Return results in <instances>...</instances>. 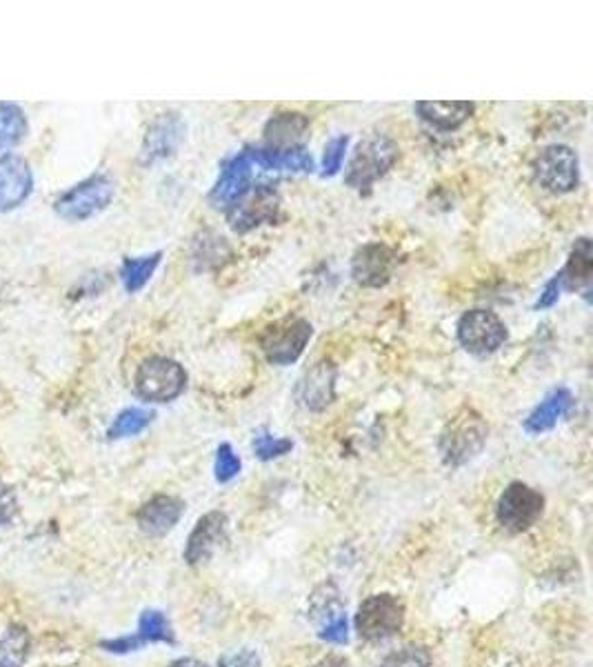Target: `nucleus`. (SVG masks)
<instances>
[{"mask_svg":"<svg viewBox=\"0 0 593 667\" xmlns=\"http://www.w3.org/2000/svg\"><path fill=\"white\" fill-rule=\"evenodd\" d=\"M487 436H489V427L485 418L476 410L463 407L447 425H444L440 434L438 450L442 463L450 468H461L469 463L482 452Z\"/></svg>","mask_w":593,"mask_h":667,"instance_id":"obj_1","label":"nucleus"},{"mask_svg":"<svg viewBox=\"0 0 593 667\" xmlns=\"http://www.w3.org/2000/svg\"><path fill=\"white\" fill-rule=\"evenodd\" d=\"M187 388L185 367L167 356L144 358L133 379V390L144 403H172Z\"/></svg>","mask_w":593,"mask_h":667,"instance_id":"obj_2","label":"nucleus"},{"mask_svg":"<svg viewBox=\"0 0 593 667\" xmlns=\"http://www.w3.org/2000/svg\"><path fill=\"white\" fill-rule=\"evenodd\" d=\"M398 159V147L392 138L383 134H372L356 147L349 161L345 183L351 189L367 192L379 179H383Z\"/></svg>","mask_w":593,"mask_h":667,"instance_id":"obj_3","label":"nucleus"},{"mask_svg":"<svg viewBox=\"0 0 593 667\" xmlns=\"http://www.w3.org/2000/svg\"><path fill=\"white\" fill-rule=\"evenodd\" d=\"M116 194V183L109 174H94L73 187L65 189L54 200V211L69 222H83L105 211Z\"/></svg>","mask_w":593,"mask_h":667,"instance_id":"obj_4","label":"nucleus"},{"mask_svg":"<svg viewBox=\"0 0 593 667\" xmlns=\"http://www.w3.org/2000/svg\"><path fill=\"white\" fill-rule=\"evenodd\" d=\"M545 511V496L525 485L511 483L500 494L496 505V521L509 534H523L534 528Z\"/></svg>","mask_w":593,"mask_h":667,"instance_id":"obj_5","label":"nucleus"},{"mask_svg":"<svg viewBox=\"0 0 593 667\" xmlns=\"http://www.w3.org/2000/svg\"><path fill=\"white\" fill-rule=\"evenodd\" d=\"M280 194L271 185H256L232 207H228L225 216L234 232L247 234L276 222L280 216Z\"/></svg>","mask_w":593,"mask_h":667,"instance_id":"obj_6","label":"nucleus"},{"mask_svg":"<svg viewBox=\"0 0 593 667\" xmlns=\"http://www.w3.org/2000/svg\"><path fill=\"white\" fill-rule=\"evenodd\" d=\"M405 623V603L394 595H374L360 603L356 632L364 641H385L400 632Z\"/></svg>","mask_w":593,"mask_h":667,"instance_id":"obj_7","label":"nucleus"},{"mask_svg":"<svg viewBox=\"0 0 593 667\" xmlns=\"http://www.w3.org/2000/svg\"><path fill=\"white\" fill-rule=\"evenodd\" d=\"M536 181L551 194H569L580 183V161L569 145H549L534 163Z\"/></svg>","mask_w":593,"mask_h":667,"instance_id":"obj_8","label":"nucleus"},{"mask_svg":"<svg viewBox=\"0 0 593 667\" xmlns=\"http://www.w3.org/2000/svg\"><path fill=\"white\" fill-rule=\"evenodd\" d=\"M509 338L502 319L489 310H472L458 321V341L474 356L496 354Z\"/></svg>","mask_w":593,"mask_h":667,"instance_id":"obj_9","label":"nucleus"},{"mask_svg":"<svg viewBox=\"0 0 593 667\" xmlns=\"http://www.w3.org/2000/svg\"><path fill=\"white\" fill-rule=\"evenodd\" d=\"M312 334H314V327L305 319L284 321V323H278V325L269 327L263 334L260 347H263L269 363L291 365V363L301 358V354L305 352Z\"/></svg>","mask_w":593,"mask_h":667,"instance_id":"obj_10","label":"nucleus"},{"mask_svg":"<svg viewBox=\"0 0 593 667\" xmlns=\"http://www.w3.org/2000/svg\"><path fill=\"white\" fill-rule=\"evenodd\" d=\"M254 172H256V165H254L252 157L247 154V150L228 159L225 163H222L220 176L209 192V203L213 207H222V209L232 207L239 198H243L254 187L252 185Z\"/></svg>","mask_w":593,"mask_h":667,"instance_id":"obj_11","label":"nucleus"},{"mask_svg":"<svg viewBox=\"0 0 593 667\" xmlns=\"http://www.w3.org/2000/svg\"><path fill=\"white\" fill-rule=\"evenodd\" d=\"M34 194V170L21 154L0 157V211L8 214L23 207Z\"/></svg>","mask_w":593,"mask_h":667,"instance_id":"obj_12","label":"nucleus"},{"mask_svg":"<svg viewBox=\"0 0 593 667\" xmlns=\"http://www.w3.org/2000/svg\"><path fill=\"white\" fill-rule=\"evenodd\" d=\"M228 530H230V518L225 511H209L202 518H198V524L191 530L185 548L187 565H200L209 561L216 554V550L228 541Z\"/></svg>","mask_w":593,"mask_h":667,"instance_id":"obj_13","label":"nucleus"},{"mask_svg":"<svg viewBox=\"0 0 593 667\" xmlns=\"http://www.w3.org/2000/svg\"><path fill=\"white\" fill-rule=\"evenodd\" d=\"M396 254L385 243L362 245L351 258V276L362 287H383L392 280Z\"/></svg>","mask_w":593,"mask_h":667,"instance_id":"obj_14","label":"nucleus"},{"mask_svg":"<svg viewBox=\"0 0 593 667\" xmlns=\"http://www.w3.org/2000/svg\"><path fill=\"white\" fill-rule=\"evenodd\" d=\"M312 619L318 628V636L327 643L334 645H342L347 643L349 634H347V614L345 608L340 603V595L338 589L329 583L323 585L312 601Z\"/></svg>","mask_w":593,"mask_h":667,"instance_id":"obj_15","label":"nucleus"},{"mask_svg":"<svg viewBox=\"0 0 593 667\" xmlns=\"http://www.w3.org/2000/svg\"><path fill=\"white\" fill-rule=\"evenodd\" d=\"M147 643H176L172 623L167 621V617L161 610H144L140 614L138 621V632L129 634V636H118L112 641H103L101 647L105 652L112 654H127V652H136Z\"/></svg>","mask_w":593,"mask_h":667,"instance_id":"obj_16","label":"nucleus"},{"mask_svg":"<svg viewBox=\"0 0 593 667\" xmlns=\"http://www.w3.org/2000/svg\"><path fill=\"white\" fill-rule=\"evenodd\" d=\"M183 120L178 114H161L150 129L144 134L142 150H140V161L144 165H154L159 161L170 159L183 140Z\"/></svg>","mask_w":593,"mask_h":667,"instance_id":"obj_17","label":"nucleus"},{"mask_svg":"<svg viewBox=\"0 0 593 667\" xmlns=\"http://www.w3.org/2000/svg\"><path fill=\"white\" fill-rule=\"evenodd\" d=\"M183 511H185V503L178 496L156 494L138 509L136 524L142 534L161 539L178 526Z\"/></svg>","mask_w":593,"mask_h":667,"instance_id":"obj_18","label":"nucleus"},{"mask_svg":"<svg viewBox=\"0 0 593 667\" xmlns=\"http://www.w3.org/2000/svg\"><path fill=\"white\" fill-rule=\"evenodd\" d=\"M334 388H336L334 365L316 363L299 381V388H295V399H299V403L303 407H307L312 412H321L334 401Z\"/></svg>","mask_w":593,"mask_h":667,"instance_id":"obj_19","label":"nucleus"},{"mask_svg":"<svg viewBox=\"0 0 593 667\" xmlns=\"http://www.w3.org/2000/svg\"><path fill=\"white\" fill-rule=\"evenodd\" d=\"M254 165L265 172H289V174H310L314 172V157L307 147L299 145L291 150H267V147H245Z\"/></svg>","mask_w":593,"mask_h":667,"instance_id":"obj_20","label":"nucleus"},{"mask_svg":"<svg viewBox=\"0 0 593 667\" xmlns=\"http://www.w3.org/2000/svg\"><path fill=\"white\" fill-rule=\"evenodd\" d=\"M573 405H575L573 394L567 388H556L536 405V410L525 418L523 427L530 434H545L554 429L558 421L569 416Z\"/></svg>","mask_w":593,"mask_h":667,"instance_id":"obj_21","label":"nucleus"},{"mask_svg":"<svg viewBox=\"0 0 593 667\" xmlns=\"http://www.w3.org/2000/svg\"><path fill=\"white\" fill-rule=\"evenodd\" d=\"M418 116L435 129L452 131L467 123L474 114V103L469 101H420L416 103Z\"/></svg>","mask_w":593,"mask_h":667,"instance_id":"obj_22","label":"nucleus"},{"mask_svg":"<svg viewBox=\"0 0 593 667\" xmlns=\"http://www.w3.org/2000/svg\"><path fill=\"white\" fill-rule=\"evenodd\" d=\"M307 127L310 118L305 114L282 112L267 123L263 147H267V150H291V147H299Z\"/></svg>","mask_w":593,"mask_h":667,"instance_id":"obj_23","label":"nucleus"},{"mask_svg":"<svg viewBox=\"0 0 593 667\" xmlns=\"http://www.w3.org/2000/svg\"><path fill=\"white\" fill-rule=\"evenodd\" d=\"M30 134V120L19 103H0V152L19 147Z\"/></svg>","mask_w":593,"mask_h":667,"instance_id":"obj_24","label":"nucleus"},{"mask_svg":"<svg viewBox=\"0 0 593 667\" xmlns=\"http://www.w3.org/2000/svg\"><path fill=\"white\" fill-rule=\"evenodd\" d=\"M591 272H593V258H591V241L586 237L578 239L575 245L571 248L569 261L562 267L560 278H562V287L567 289H580L586 287L591 280Z\"/></svg>","mask_w":593,"mask_h":667,"instance_id":"obj_25","label":"nucleus"},{"mask_svg":"<svg viewBox=\"0 0 593 667\" xmlns=\"http://www.w3.org/2000/svg\"><path fill=\"white\" fill-rule=\"evenodd\" d=\"M32 654V632L25 625H10L0 636V667H25Z\"/></svg>","mask_w":593,"mask_h":667,"instance_id":"obj_26","label":"nucleus"},{"mask_svg":"<svg viewBox=\"0 0 593 667\" xmlns=\"http://www.w3.org/2000/svg\"><path fill=\"white\" fill-rule=\"evenodd\" d=\"M161 261H163V252H154V254H147V256H136V258H125L123 265H120L123 287L129 294L140 291L147 283L152 280V276L159 269Z\"/></svg>","mask_w":593,"mask_h":667,"instance_id":"obj_27","label":"nucleus"},{"mask_svg":"<svg viewBox=\"0 0 593 667\" xmlns=\"http://www.w3.org/2000/svg\"><path fill=\"white\" fill-rule=\"evenodd\" d=\"M152 421H154V412L142 410V407H127L114 418V423L107 429V436L112 440L136 436V434H140V432L150 427Z\"/></svg>","mask_w":593,"mask_h":667,"instance_id":"obj_28","label":"nucleus"},{"mask_svg":"<svg viewBox=\"0 0 593 667\" xmlns=\"http://www.w3.org/2000/svg\"><path fill=\"white\" fill-rule=\"evenodd\" d=\"M293 448V442L289 438H280V436H274L269 434L267 429L258 432L254 436V452L260 461H274V459H280L284 455H289Z\"/></svg>","mask_w":593,"mask_h":667,"instance_id":"obj_29","label":"nucleus"},{"mask_svg":"<svg viewBox=\"0 0 593 667\" xmlns=\"http://www.w3.org/2000/svg\"><path fill=\"white\" fill-rule=\"evenodd\" d=\"M431 665V654L422 645H405L398 652H392L381 667H429Z\"/></svg>","mask_w":593,"mask_h":667,"instance_id":"obj_30","label":"nucleus"},{"mask_svg":"<svg viewBox=\"0 0 593 667\" xmlns=\"http://www.w3.org/2000/svg\"><path fill=\"white\" fill-rule=\"evenodd\" d=\"M213 472H216V481L218 483H230L239 476L241 472V459L234 452V448L230 442H222L220 448L216 450V463H213Z\"/></svg>","mask_w":593,"mask_h":667,"instance_id":"obj_31","label":"nucleus"},{"mask_svg":"<svg viewBox=\"0 0 593 667\" xmlns=\"http://www.w3.org/2000/svg\"><path fill=\"white\" fill-rule=\"evenodd\" d=\"M347 147H349V136H345V134L336 136L327 142L325 154H323V176H336L340 172Z\"/></svg>","mask_w":593,"mask_h":667,"instance_id":"obj_32","label":"nucleus"},{"mask_svg":"<svg viewBox=\"0 0 593 667\" xmlns=\"http://www.w3.org/2000/svg\"><path fill=\"white\" fill-rule=\"evenodd\" d=\"M19 514V496L12 485L0 481V528L12 524Z\"/></svg>","mask_w":593,"mask_h":667,"instance_id":"obj_33","label":"nucleus"},{"mask_svg":"<svg viewBox=\"0 0 593 667\" xmlns=\"http://www.w3.org/2000/svg\"><path fill=\"white\" fill-rule=\"evenodd\" d=\"M218 667H260V656L254 649H236L222 656Z\"/></svg>","mask_w":593,"mask_h":667,"instance_id":"obj_34","label":"nucleus"},{"mask_svg":"<svg viewBox=\"0 0 593 667\" xmlns=\"http://www.w3.org/2000/svg\"><path fill=\"white\" fill-rule=\"evenodd\" d=\"M560 291H562V278H560V274H556V276L545 285V289L540 291L534 310L540 312V310L554 308V306L560 301Z\"/></svg>","mask_w":593,"mask_h":667,"instance_id":"obj_35","label":"nucleus"},{"mask_svg":"<svg viewBox=\"0 0 593 667\" xmlns=\"http://www.w3.org/2000/svg\"><path fill=\"white\" fill-rule=\"evenodd\" d=\"M314 667H349V660H347L345 656H336V654H332V656L323 658L321 663H316Z\"/></svg>","mask_w":593,"mask_h":667,"instance_id":"obj_36","label":"nucleus"},{"mask_svg":"<svg viewBox=\"0 0 593 667\" xmlns=\"http://www.w3.org/2000/svg\"><path fill=\"white\" fill-rule=\"evenodd\" d=\"M170 667H209V665L198 658H176L174 663H170Z\"/></svg>","mask_w":593,"mask_h":667,"instance_id":"obj_37","label":"nucleus"}]
</instances>
